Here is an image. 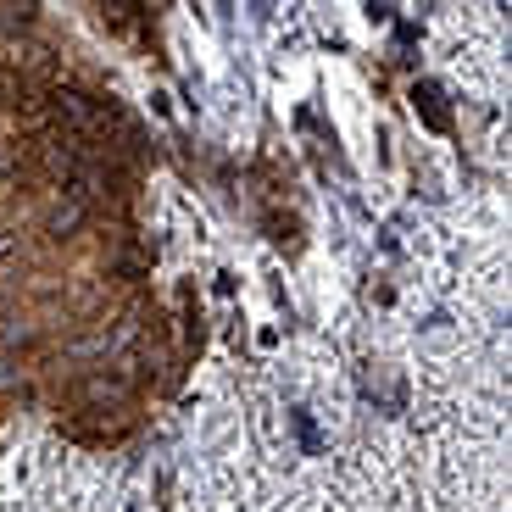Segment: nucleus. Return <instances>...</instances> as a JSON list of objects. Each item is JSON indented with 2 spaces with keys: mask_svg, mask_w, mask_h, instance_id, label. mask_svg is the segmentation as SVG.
I'll return each mask as SVG.
<instances>
[{
  "mask_svg": "<svg viewBox=\"0 0 512 512\" xmlns=\"http://www.w3.org/2000/svg\"><path fill=\"white\" fill-rule=\"evenodd\" d=\"M84 218H90V212H84V201H62L51 218H45V229H51V234H73V229H84Z\"/></svg>",
  "mask_w": 512,
  "mask_h": 512,
  "instance_id": "nucleus-1",
  "label": "nucleus"
}]
</instances>
